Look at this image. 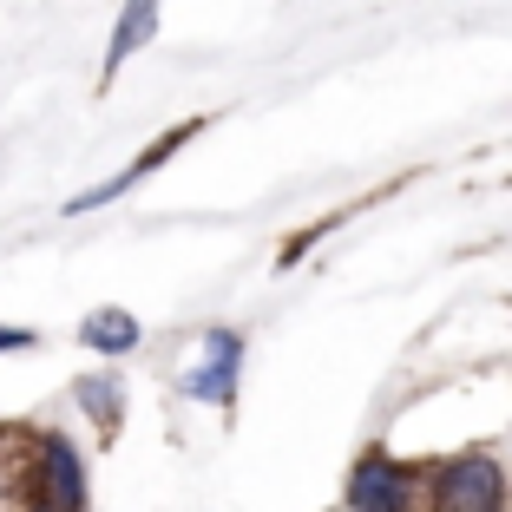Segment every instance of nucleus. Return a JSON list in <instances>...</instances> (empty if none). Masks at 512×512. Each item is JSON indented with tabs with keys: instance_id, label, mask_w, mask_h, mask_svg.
<instances>
[{
	"instance_id": "nucleus-1",
	"label": "nucleus",
	"mask_w": 512,
	"mask_h": 512,
	"mask_svg": "<svg viewBox=\"0 0 512 512\" xmlns=\"http://www.w3.org/2000/svg\"><path fill=\"white\" fill-rule=\"evenodd\" d=\"M434 512H506V467L493 453H453L434 467Z\"/></svg>"
},
{
	"instance_id": "nucleus-2",
	"label": "nucleus",
	"mask_w": 512,
	"mask_h": 512,
	"mask_svg": "<svg viewBox=\"0 0 512 512\" xmlns=\"http://www.w3.org/2000/svg\"><path fill=\"white\" fill-rule=\"evenodd\" d=\"M86 460L66 434H40L33 440V506L46 512H86Z\"/></svg>"
},
{
	"instance_id": "nucleus-3",
	"label": "nucleus",
	"mask_w": 512,
	"mask_h": 512,
	"mask_svg": "<svg viewBox=\"0 0 512 512\" xmlns=\"http://www.w3.org/2000/svg\"><path fill=\"white\" fill-rule=\"evenodd\" d=\"M237 375H243V329H204L197 362L184 368V394L204 407H230L237 401Z\"/></svg>"
},
{
	"instance_id": "nucleus-4",
	"label": "nucleus",
	"mask_w": 512,
	"mask_h": 512,
	"mask_svg": "<svg viewBox=\"0 0 512 512\" xmlns=\"http://www.w3.org/2000/svg\"><path fill=\"white\" fill-rule=\"evenodd\" d=\"M197 132H204V119H184V125H171L165 138H151V145L138 151V158H132V165L119 171V178H106V184H92V191H79L73 204H66V217H86V211H99V204H112V197H125V191H132V184H145L151 171L165 165V158H171V151L184 145V138H197Z\"/></svg>"
},
{
	"instance_id": "nucleus-5",
	"label": "nucleus",
	"mask_w": 512,
	"mask_h": 512,
	"mask_svg": "<svg viewBox=\"0 0 512 512\" xmlns=\"http://www.w3.org/2000/svg\"><path fill=\"white\" fill-rule=\"evenodd\" d=\"M348 512H407V467L388 453H362L348 473Z\"/></svg>"
},
{
	"instance_id": "nucleus-6",
	"label": "nucleus",
	"mask_w": 512,
	"mask_h": 512,
	"mask_svg": "<svg viewBox=\"0 0 512 512\" xmlns=\"http://www.w3.org/2000/svg\"><path fill=\"white\" fill-rule=\"evenodd\" d=\"M151 33H158V0H125L119 27H112V46H106V86L125 73V60H132L138 46H151Z\"/></svg>"
},
{
	"instance_id": "nucleus-7",
	"label": "nucleus",
	"mask_w": 512,
	"mask_h": 512,
	"mask_svg": "<svg viewBox=\"0 0 512 512\" xmlns=\"http://www.w3.org/2000/svg\"><path fill=\"white\" fill-rule=\"evenodd\" d=\"M79 342H86L92 355H132V348L145 342V329H138L132 309H92V316L79 322Z\"/></svg>"
},
{
	"instance_id": "nucleus-8",
	"label": "nucleus",
	"mask_w": 512,
	"mask_h": 512,
	"mask_svg": "<svg viewBox=\"0 0 512 512\" xmlns=\"http://www.w3.org/2000/svg\"><path fill=\"white\" fill-rule=\"evenodd\" d=\"M79 407L92 414L99 434H119V414H125V381L119 375H79Z\"/></svg>"
},
{
	"instance_id": "nucleus-9",
	"label": "nucleus",
	"mask_w": 512,
	"mask_h": 512,
	"mask_svg": "<svg viewBox=\"0 0 512 512\" xmlns=\"http://www.w3.org/2000/svg\"><path fill=\"white\" fill-rule=\"evenodd\" d=\"M40 335L33 329H14V322H0V355H14V348H33Z\"/></svg>"
},
{
	"instance_id": "nucleus-10",
	"label": "nucleus",
	"mask_w": 512,
	"mask_h": 512,
	"mask_svg": "<svg viewBox=\"0 0 512 512\" xmlns=\"http://www.w3.org/2000/svg\"><path fill=\"white\" fill-rule=\"evenodd\" d=\"M27 512H46V506H27Z\"/></svg>"
}]
</instances>
